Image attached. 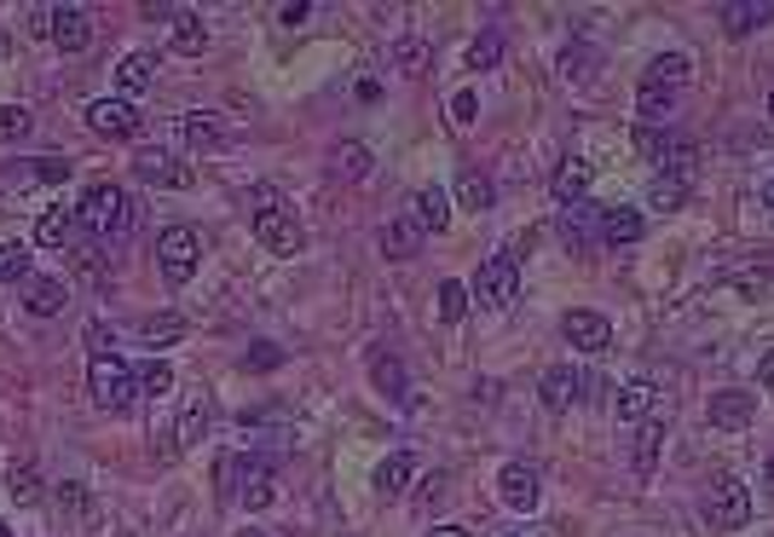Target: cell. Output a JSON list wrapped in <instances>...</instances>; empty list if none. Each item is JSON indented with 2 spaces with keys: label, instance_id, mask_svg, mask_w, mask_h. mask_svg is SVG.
Masks as SVG:
<instances>
[{
  "label": "cell",
  "instance_id": "cell-1",
  "mask_svg": "<svg viewBox=\"0 0 774 537\" xmlns=\"http://www.w3.org/2000/svg\"><path fill=\"white\" fill-rule=\"evenodd\" d=\"M75 220H81V232H87L98 249H105V243H121V237H128L133 225H139V202H133L128 185L98 179V185H87V191H81Z\"/></svg>",
  "mask_w": 774,
  "mask_h": 537
},
{
  "label": "cell",
  "instance_id": "cell-2",
  "mask_svg": "<svg viewBox=\"0 0 774 537\" xmlns=\"http://www.w3.org/2000/svg\"><path fill=\"white\" fill-rule=\"evenodd\" d=\"M243 202H249V232L267 255H301L307 249V225L295 220V209L283 202L278 185H255Z\"/></svg>",
  "mask_w": 774,
  "mask_h": 537
},
{
  "label": "cell",
  "instance_id": "cell-3",
  "mask_svg": "<svg viewBox=\"0 0 774 537\" xmlns=\"http://www.w3.org/2000/svg\"><path fill=\"white\" fill-rule=\"evenodd\" d=\"M468 301L485 306V313H508V306L520 301V260H515V249H497V255L480 260L474 283H468Z\"/></svg>",
  "mask_w": 774,
  "mask_h": 537
},
{
  "label": "cell",
  "instance_id": "cell-4",
  "mask_svg": "<svg viewBox=\"0 0 774 537\" xmlns=\"http://www.w3.org/2000/svg\"><path fill=\"white\" fill-rule=\"evenodd\" d=\"M87 394L98 410H110V417H128V410L139 405V376H133V364L128 359H93L87 364Z\"/></svg>",
  "mask_w": 774,
  "mask_h": 537
},
{
  "label": "cell",
  "instance_id": "cell-5",
  "mask_svg": "<svg viewBox=\"0 0 774 537\" xmlns=\"http://www.w3.org/2000/svg\"><path fill=\"white\" fill-rule=\"evenodd\" d=\"M156 266H162V278H168L174 289H186L197 278V266H202V232H191V225H168V232L156 237Z\"/></svg>",
  "mask_w": 774,
  "mask_h": 537
},
{
  "label": "cell",
  "instance_id": "cell-6",
  "mask_svg": "<svg viewBox=\"0 0 774 537\" xmlns=\"http://www.w3.org/2000/svg\"><path fill=\"white\" fill-rule=\"evenodd\" d=\"M705 521L723 526V532H740L751 521V486L740 474H711L705 486Z\"/></svg>",
  "mask_w": 774,
  "mask_h": 537
},
{
  "label": "cell",
  "instance_id": "cell-7",
  "mask_svg": "<svg viewBox=\"0 0 774 537\" xmlns=\"http://www.w3.org/2000/svg\"><path fill=\"white\" fill-rule=\"evenodd\" d=\"M636 151H642V162H654V168H665V174H677V179H694V144L688 139H677L670 128H636Z\"/></svg>",
  "mask_w": 774,
  "mask_h": 537
},
{
  "label": "cell",
  "instance_id": "cell-8",
  "mask_svg": "<svg viewBox=\"0 0 774 537\" xmlns=\"http://www.w3.org/2000/svg\"><path fill=\"white\" fill-rule=\"evenodd\" d=\"M81 116H87V128L98 139H139V133H145V116H139L133 98H93Z\"/></svg>",
  "mask_w": 774,
  "mask_h": 537
},
{
  "label": "cell",
  "instance_id": "cell-9",
  "mask_svg": "<svg viewBox=\"0 0 774 537\" xmlns=\"http://www.w3.org/2000/svg\"><path fill=\"white\" fill-rule=\"evenodd\" d=\"M497 498H503V509L532 514L538 498H543V474H538V463H526V457L503 463V474H497Z\"/></svg>",
  "mask_w": 774,
  "mask_h": 537
},
{
  "label": "cell",
  "instance_id": "cell-10",
  "mask_svg": "<svg viewBox=\"0 0 774 537\" xmlns=\"http://www.w3.org/2000/svg\"><path fill=\"white\" fill-rule=\"evenodd\" d=\"M179 139H186V151L214 156V151H226V144H232V121L220 110H186V116H179Z\"/></svg>",
  "mask_w": 774,
  "mask_h": 537
},
{
  "label": "cell",
  "instance_id": "cell-11",
  "mask_svg": "<svg viewBox=\"0 0 774 537\" xmlns=\"http://www.w3.org/2000/svg\"><path fill=\"white\" fill-rule=\"evenodd\" d=\"M47 35L58 40V52H87V40H93L87 7H47Z\"/></svg>",
  "mask_w": 774,
  "mask_h": 537
},
{
  "label": "cell",
  "instance_id": "cell-12",
  "mask_svg": "<svg viewBox=\"0 0 774 537\" xmlns=\"http://www.w3.org/2000/svg\"><path fill=\"white\" fill-rule=\"evenodd\" d=\"M133 174L145 179V185H156V191H186V185H191V168L179 156H168V151H139L133 156Z\"/></svg>",
  "mask_w": 774,
  "mask_h": 537
},
{
  "label": "cell",
  "instance_id": "cell-13",
  "mask_svg": "<svg viewBox=\"0 0 774 537\" xmlns=\"http://www.w3.org/2000/svg\"><path fill=\"white\" fill-rule=\"evenodd\" d=\"M711 428H723V433H740L751 428V417H758V394H746V387H723V394H711Z\"/></svg>",
  "mask_w": 774,
  "mask_h": 537
},
{
  "label": "cell",
  "instance_id": "cell-14",
  "mask_svg": "<svg viewBox=\"0 0 774 537\" xmlns=\"http://www.w3.org/2000/svg\"><path fill=\"white\" fill-rule=\"evenodd\" d=\"M596 225H601V209L596 202H573V209H561V220H555V232H561V243L573 255H584V249H596Z\"/></svg>",
  "mask_w": 774,
  "mask_h": 537
},
{
  "label": "cell",
  "instance_id": "cell-15",
  "mask_svg": "<svg viewBox=\"0 0 774 537\" xmlns=\"http://www.w3.org/2000/svg\"><path fill=\"white\" fill-rule=\"evenodd\" d=\"M561 336H566V347H578V353H607V347H613V324L601 313H566Z\"/></svg>",
  "mask_w": 774,
  "mask_h": 537
},
{
  "label": "cell",
  "instance_id": "cell-16",
  "mask_svg": "<svg viewBox=\"0 0 774 537\" xmlns=\"http://www.w3.org/2000/svg\"><path fill=\"white\" fill-rule=\"evenodd\" d=\"M578 394H584V376L573 364H549L543 370V382H538V405L543 410H555V417H561V410L578 405Z\"/></svg>",
  "mask_w": 774,
  "mask_h": 537
},
{
  "label": "cell",
  "instance_id": "cell-17",
  "mask_svg": "<svg viewBox=\"0 0 774 537\" xmlns=\"http://www.w3.org/2000/svg\"><path fill=\"white\" fill-rule=\"evenodd\" d=\"M596 237L607 243V249H630V243H642V237H647V220H642L636 209H601Z\"/></svg>",
  "mask_w": 774,
  "mask_h": 537
},
{
  "label": "cell",
  "instance_id": "cell-18",
  "mask_svg": "<svg viewBox=\"0 0 774 537\" xmlns=\"http://www.w3.org/2000/svg\"><path fill=\"white\" fill-rule=\"evenodd\" d=\"M659 445H665V422H659V417L636 422V440H630V468H636V480H654Z\"/></svg>",
  "mask_w": 774,
  "mask_h": 537
},
{
  "label": "cell",
  "instance_id": "cell-19",
  "mask_svg": "<svg viewBox=\"0 0 774 537\" xmlns=\"http://www.w3.org/2000/svg\"><path fill=\"white\" fill-rule=\"evenodd\" d=\"M371 382H376V394H387V399H411V376H404V359L387 353V347H371Z\"/></svg>",
  "mask_w": 774,
  "mask_h": 537
},
{
  "label": "cell",
  "instance_id": "cell-20",
  "mask_svg": "<svg viewBox=\"0 0 774 537\" xmlns=\"http://www.w3.org/2000/svg\"><path fill=\"white\" fill-rule=\"evenodd\" d=\"M371 168H376V156H371V144H359V139H348V144H336V151H330V179H341V185L371 179Z\"/></svg>",
  "mask_w": 774,
  "mask_h": 537
},
{
  "label": "cell",
  "instance_id": "cell-21",
  "mask_svg": "<svg viewBox=\"0 0 774 537\" xmlns=\"http://www.w3.org/2000/svg\"><path fill=\"white\" fill-rule=\"evenodd\" d=\"M589 179H596V168H589L584 156H566L561 168H555V179H549V191H555V202H561V209H573V202H584Z\"/></svg>",
  "mask_w": 774,
  "mask_h": 537
},
{
  "label": "cell",
  "instance_id": "cell-22",
  "mask_svg": "<svg viewBox=\"0 0 774 537\" xmlns=\"http://www.w3.org/2000/svg\"><path fill=\"white\" fill-rule=\"evenodd\" d=\"M24 306H30L35 318H58L70 306V283L64 278H30L24 283Z\"/></svg>",
  "mask_w": 774,
  "mask_h": 537
},
{
  "label": "cell",
  "instance_id": "cell-23",
  "mask_svg": "<svg viewBox=\"0 0 774 537\" xmlns=\"http://www.w3.org/2000/svg\"><path fill=\"white\" fill-rule=\"evenodd\" d=\"M237 503L249 509V514H260V509H272L278 503V474H272V463H249V474H243V491H237Z\"/></svg>",
  "mask_w": 774,
  "mask_h": 537
},
{
  "label": "cell",
  "instance_id": "cell-24",
  "mask_svg": "<svg viewBox=\"0 0 774 537\" xmlns=\"http://www.w3.org/2000/svg\"><path fill=\"white\" fill-rule=\"evenodd\" d=\"M382 255H387V260H417V255H422V225H417L411 214L387 220V225H382Z\"/></svg>",
  "mask_w": 774,
  "mask_h": 537
},
{
  "label": "cell",
  "instance_id": "cell-25",
  "mask_svg": "<svg viewBox=\"0 0 774 537\" xmlns=\"http://www.w3.org/2000/svg\"><path fill=\"white\" fill-rule=\"evenodd\" d=\"M717 17H723V30L740 40V35H751V30L774 24V7H769V0H728V7H723Z\"/></svg>",
  "mask_w": 774,
  "mask_h": 537
},
{
  "label": "cell",
  "instance_id": "cell-26",
  "mask_svg": "<svg viewBox=\"0 0 774 537\" xmlns=\"http://www.w3.org/2000/svg\"><path fill=\"white\" fill-rule=\"evenodd\" d=\"M411 220L422 225V237L427 232H445V225H452V197H445L439 185H422V191L411 197Z\"/></svg>",
  "mask_w": 774,
  "mask_h": 537
},
{
  "label": "cell",
  "instance_id": "cell-27",
  "mask_svg": "<svg viewBox=\"0 0 774 537\" xmlns=\"http://www.w3.org/2000/svg\"><path fill=\"white\" fill-rule=\"evenodd\" d=\"M688 75H694L688 52H659L654 65L642 70V87H670V93H682V87H688Z\"/></svg>",
  "mask_w": 774,
  "mask_h": 537
},
{
  "label": "cell",
  "instance_id": "cell-28",
  "mask_svg": "<svg viewBox=\"0 0 774 537\" xmlns=\"http://www.w3.org/2000/svg\"><path fill=\"white\" fill-rule=\"evenodd\" d=\"M654 405H659V387L654 382H630V387H619L613 417L619 422H647V417H654Z\"/></svg>",
  "mask_w": 774,
  "mask_h": 537
},
{
  "label": "cell",
  "instance_id": "cell-29",
  "mask_svg": "<svg viewBox=\"0 0 774 537\" xmlns=\"http://www.w3.org/2000/svg\"><path fill=\"white\" fill-rule=\"evenodd\" d=\"M75 232H81L75 209H47V214H40V225H35V243H40V249H70Z\"/></svg>",
  "mask_w": 774,
  "mask_h": 537
},
{
  "label": "cell",
  "instance_id": "cell-30",
  "mask_svg": "<svg viewBox=\"0 0 774 537\" xmlns=\"http://www.w3.org/2000/svg\"><path fill=\"white\" fill-rule=\"evenodd\" d=\"M596 65H601V52L589 47V40H573V47L561 52V81L566 87H589V81H596Z\"/></svg>",
  "mask_w": 774,
  "mask_h": 537
},
{
  "label": "cell",
  "instance_id": "cell-31",
  "mask_svg": "<svg viewBox=\"0 0 774 537\" xmlns=\"http://www.w3.org/2000/svg\"><path fill=\"white\" fill-rule=\"evenodd\" d=\"M411 474H417V468H411V457H404V451H394V457H382L376 480H371V486H376V498H382V503L404 498V486H411Z\"/></svg>",
  "mask_w": 774,
  "mask_h": 537
},
{
  "label": "cell",
  "instance_id": "cell-32",
  "mask_svg": "<svg viewBox=\"0 0 774 537\" xmlns=\"http://www.w3.org/2000/svg\"><path fill=\"white\" fill-rule=\"evenodd\" d=\"M70 266H75V278H87L98 295H105L110 289V260H105V249H98V243H75L70 249Z\"/></svg>",
  "mask_w": 774,
  "mask_h": 537
},
{
  "label": "cell",
  "instance_id": "cell-33",
  "mask_svg": "<svg viewBox=\"0 0 774 537\" xmlns=\"http://www.w3.org/2000/svg\"><path fill=\"white\" fill-rule=\"evenodd\" d=\"M209 428H214V399L197 394V399L186 405V417H179V433H174V440H179V445H202V440H209Z\"/></svg>",
  "mask_w": 774,
  "mask_h": 537
},
{
  "label": "cell",
  "instance_id": "cell-34",
  "mask_svg": "<svg viewBox=\"0 0 774 537\" xmlns=\"http://www.w3.org/2000/svg\"><path fill=\"white\" fill-rule=\"evenodd\" d=\"M151 81H156V58H151V52H128V58L116 65V87L128 93V98H133V93H145Z\"/></svg>",
  "mask_w": 774,
  "mask_h": 537
},
{
  "label": "cell",
  "instance_id": "cell-35",
  "mask_svg": "<svg viewBox=\"0 0 774 537\" xmlns=\"http://www.w3.org/2000/svg\"><path fill=\"white\" fill-rule=\"evenodd\" d=\"M457 202H462V209H474V214H485V209L497 202V185L485 179L480 168H462V174H457Z\"/></svg>",
  "mask_w": 774,
  "mask_h": 537
},
{
  "label": "cell",
  "instance_id": "cell-36",
  "mask_svg": "<svg viewBox=\"0 0 774 537\" xmlns=\"http://www.w3.org/2000/svg\"><path fill=\"white\" fill-rule=\"evenodd\" d=\"M209 24H202V17L197 12H179L174 17V52H186V58H202V52H209Z\"/></svg>",
  "mask_w": 774,
  "mask_h": 537
},
{
  "label": "cell",
  "instance_id": "cell-37",
  "mask_svg": "<svg viewBox=\"0 0 774 537\" xmlns=\"http://www.w3.org/2000/svg\"><path fill=\"white\" fill-rule=\"evenodd\" d=\"M387 65H394L399 75H422L427 70V40L422 35H399L394 47H387Z\"/></svg>",
  "mask_w": 774,
  "mask_h": 537
},
{
  "label": "cell",
  "instance_id": "cell-38",
  "mask_svg": "<svg viewBox=\"0 0 774 537\" xmlns=\"http://www.w3.org/2000/svg\"><path fill=\"white\" fill-rule=\"evenodd\" d=\"M255 457H243V451H226V457L214 463V486H220V503H237V491H243V474H249Z\"/></svg>",
  "mask_w": 774,
  "mask_h": 537
},
{
  "label": "cell",
  "instance_id": "cell-39",
  "mask_svg": "<svg viewBox=\"0 0 774 537\" xmlns=\"http://www.w3.org/2000/svg\"><path fill=\"white\" fill-rule=\"evenodd\" d=\"M35 278V260H30V243L7 237L0 243V283H30Z\"/></svg>",
  "mask_w": 774,
  "mask_h": 537
},
{
  "label": "cell",
  "instance_id": "cell-40",
  "mask_svg": "<svg viewBox=\"0 0 774 537\" xmlns=\"http://www.w3.org/2000/svg\"><path fill=\"white\" fill-rule=\"evenodd\" d=\"M7 498H12L17 509L40 503V468H35V463H12V468H7Z\"/></svg>",
  "mask_w": 774,
  "mask_h": 537
},
{
  "label": "cell",
  "instance_id": "cell-41",
  "mask_svg": "<svg viewBox=\"0 0 774 537\" xmlns=\"http://www.w3.org/2000/svg\"><path fill=\"white\" fill-rule=\"evenodd\" d=\"M688 202V179H677V174H659L654 185H647V209H659V214H677Z\"/></svg>",
  "mask_w": 774,
  "mask_h": 537
},
{
  "label": "cell",
  "instance_id": "cell-42",
  "mask_svg": "<svg viewBox=\"0 0 774 537\" xmlns=\"http://www.w3.org/2000/svg\"><path fill=\"white\" fill-rule=\"evenodd\" d=\"M503 65V30H480L468 47V70H497Z\"/></svg>",
  "mask_w": 774,
  "mask_h": 537
},
{
  "label": "cell",
  "instance_id": "cell-43",
  "mask_svg": "<svg viewBox=\"0 0 774 537\" xmlns=\"http://www.w3.org/2000/svg\"><path fill=\"white\" fill-rule=\"evenodd\" d=\"M133 376H139V399H162V394H168V387H174V364L151 359V364H139Z\"/></svg>",
  "mask_w": 774,
  "mask_h": 537
},
{
  "label": "cell",
  "instance_id": "cell-44",
  "mask_svg": "<svg viewBox=\"0 0 774 537\" xmlns=\"http://www.w3.org/2000/svg\"><path fill=\"white\" fill-rule=\"evenodd\" d=\"M468 306H474V301H468V283L445 278V283H439V318H445V324H462Z\"/></svg>",
  "mask_w": 774,
  "mask_h": 537
},
{
  "label": "cell",
  "instance_id": "cell-45",
  "mask_svg": "<svg viewBox=\"0 0 774 537\" xmlns=\"http://www.w3.org/2000/svg\"><path fill=\"white\" fill-rule=\"evenodd\" d=\"M139 336H145L151 347H168V341H179V336H186V318L156 313V318H145V324H139Z\"/></svg>",
  "mask_w": 774,
  "mask_h": 537
},
{
  "label": "cell",
  "instance_id": "cell-46",
  "mask_svg": "<svg viewBox=\"0 0 774 537\" xmlns=\"http://www.w3.org/2000/svg\"><path fill=\"white\" fill-rule=\"evenodd\" d=\"M35 128V116L24 105H0V144H17V139H30Z\"/></svg>",
  "mask_w": 774,
  "mask_h": 537
},
{
  "label": "cell",
  "instance_id": "cell-47",
  "mask_svg": "<svg viewBox=\"0 0 774 537\" xmlns=\"http://www.w3.org/2000/svg\"><path fill=\"white\" fill-rule=\"evenodd\" d=\"M452 121H457V128H474V121H480V93L474 87L452 93Z\"/></svg>",
  "mask_w": 774,
  "mask_h": 537
},
{
  "label": "cell",
  "instance_id": "cell-48",
  "mask_svg": "<svg viewBox=\"0 0 774 537\" xmlns=\"http://www.w3.org/2000/svg\"><path fill=\"white\" fill-rule=\"evenodd\" d=\"M81 341H87V353H93V359H110V347H116V329H110L105 318H93V324H87V336H81Z\"/></svg>",
  "mask_w": 774,
  "mask_h": 537
},
{
  "label": "cell",
  "instance_id": "cell-49",
  "mask_svg": "<svg viewBox=\"0 0 774 537\" xmlns=\"http://www.w3.org/2000/svg\"><path fill=\"white\" fill-rule=\"evenodd\" d=\"M283 359H290V353H283V347L260 341V347H249V353H243V370H278Z\"/></svg>",
  "mask_w": 774,
  "mask_h": 537
},
{
  "label": "cell",
  "instance_id": "cell-50",
  "mask_svg": "<svg viewBox=\"0 0 774 537\" xmlns=\"http://www.w3.org/2000/svg\"><path fill=\"white\" fill-rule=\"evenodd\" d=\"M445 498V480H439V474H427V480H422V491H417V509L422 514H434V503Z\"/></svg>",
  "mask_w": 774,
  "mask_h": 537
},
{
  "label": "cell",
  "instance_id": "cell-51",
  "mask_svg": "<svg viewBox=\"0 0 774 537\" xmlns=\"http://www.w3.org/2000/svg\"><path fill=\"white\" fill-rule=\"evenodd\" d=\"M75 174V162H58V156H40L35 162V179H70Z\"/></svg>",
  "mask_w": 774,
  "mask_h": 537
},
{
  "label": "cell",
  "instance_id": "cell-52",
  "mask_svg": "<svg viewBox=\"0 0 774 537\" xmlns=\"http://www.w3.org/2000/svg\"><path fill=\"white\" fill-rule=\"evenodd\" d=\"M58 509H70V514H81V509H87V491H81L75 480H64V486H58Z\"/></svg>",
  "mask_w": 774,
  "mask_h": 537
},
{
  "label": "cell",
  "instance_id": "cell-53",
  "mask_svg": "<svg viewBox=\"0 0 774 537\" xmlns=\"http://www.w3.org/2000/svg\"><path fill=\"white\" fill-rule=\"evenodd\" d=\"M307 12H313V7H307V0H290V7H278V24H290V30H295V24H301V17H307Z\"/></svg>",
  "mask_w": 774,
  "mask_h": 537
},
{
  "label": "cell",
  "instance_id": "cell-54",
  "mask_svg": "<svg viewBox=\"0 0 774 537\" xmlns=\"http://www.w3.org/2000/svg\"><path fill=\"white\" fill-rule=\"evenodd\" d=\"M758 387H763V394H774V347L758 359Z\"/></svg>",
  "mask_w": 774,
  "mask_h": 537
},
{
  "label": "cell",
  "instance_id": "cell-55",
  "mask_svg": "<svg viewBox=\"0 0 774 537\" xmlns=\"http://www.w3.org/2000/svg\"><path fill=\"white\" fill-rule=\"evenodd\" d=\"M427 537H468V526H452V521H445V526H434Z\"/></svg>",
  "mask_w": 774,
  "mask_h": 537
},
{
  "label": "cell",
  "instance_id": "cell-56",
  "mask_svg": "<svg viewBox=\"0 0 774 537\" xmlns=\"http://www.w3.org/2000/svg\"><path fill=\"white\" fill-rule=\"evenodd\" d=\"M763 202H769V209H774V179H769V185H763Z\"/></svg>",
  "mask_w": 774,
  "mask_h": 537
},
{
  "label": "cell",
  "instance_id": "cell-57",
  "mask_svg": "<svg viewBox=\"0 0 774 537\" xmlns=\"http://www.w3.org/2000/svg\"><path fill=\"white\" fill-rule=\"evenodd\" d=\"M769 491H774V457H769Z\"/></svg>",
  "mask_w": 774,
  "mask_h": 537
},
{
  "label": "cell",
  "instance_id": "cell-58",
  "mask_svg": "<svg viewBox=\"0 0 774 537\" xmlns=\"http://www.w3.org/2000/svg\"><path fill=\"white\" fill-rule=\"evenodd\" d=\"M0 537H12V526H7V521H0Z\"/></svg>",
  "mask_w": 774,
  "mask_h": 537
},
{
  "label": "cell",
  "instance_id": "cell-59",
  "mask_svg": "<svg viewBox=\"0 0 774 537\" xmlns=\"http://www.w3.org/2000/svg\"><path fill=\"white\" fill-rule=\"evenodd\" d=\"M237 537H267V532H237Z\"/></svg>",
  "mask_w": 774,
  "mask_h": 537
},
{
  "label": "cell",
  "instance_id": "cell-60",
  "mask_svg": "<svg viewBox=\"0 0 774 537\" xmlns=\"http://www.w3.org/2000/svg\"><path fill=\"white\" fill-rule=\"evenodd\" d=\"M503 537H526V532H503Z\"/></svg>",
  "mask_w": 774,
  "mask_h": 537
},
{
  "label": "cell",
  "instance_id": "cell-61",
  "mask_svg": "<svg viewBox=\"0 0 774 537\" xmlns=\"http://www.w3.org/2000/svg\"><path fill=\"white\" fill-rule=\"evenodd\" d=\"M174 537H197V532H174Z\"/></svg>",
  "mask_w": 774,
  "mask_h": 537
},
{
  "label": "cell",
  "instance_id": "cell-62",
  "mask_svg": "<svg viewBox=\"0 0 774 537\" xmlns=\"http://www.w3.org/2000/svg\"><path fill=\"white\" fill-rule=\"evenodd\" d=\"M769 116H774V93H769Z\"/></svg>",
  "mask_w": 774,
  "mask_h": 537
}]
</instances>
